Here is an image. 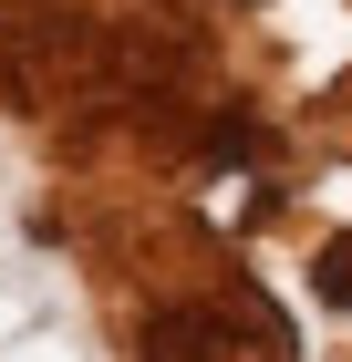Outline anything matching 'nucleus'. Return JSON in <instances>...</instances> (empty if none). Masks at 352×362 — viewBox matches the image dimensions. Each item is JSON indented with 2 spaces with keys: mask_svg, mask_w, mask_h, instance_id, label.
<instances>
[{
  "mask_svg": "<svg viewBox=\"0 0 352 362\" xmlns=\"http://www.w3.org/2000/svg\"><path fill=\"white\" fill-rule=\"evenodd\" d=\"M135 362H290V332H280L270 300H176L145 321V352Z\"/></svg>",
  "mask_w": 352,
  "mask_h": 362,
  "instance_id": "nucleus-1",
  "label": "nucleus"
},
{
  "mask_svg": "<svg viewBox=\"0 0 352 362\" xmlns=\"http://www.w3.org/2000/svg\"><path fill=\"white\" fill-rule=\"evenodd\" d=\"M322 300L352 310V238H331V249H322Z\"/></svg>",
  "mask_w": 352,
  "mask_h": 362,
  "instance_id": "nucleus-2",
  "label": "nucleus"
}]
</instances>
